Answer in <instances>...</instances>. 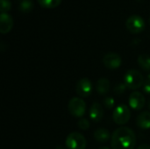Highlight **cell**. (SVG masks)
<instances>
[{"instance_id":"cell-14","label":"cell","mask_w":150,"mask_h":149,"mask_svg":"<svg viewBox=\"0 0 150 149\" xmlns=\"http://www.w3.org/2000/svg\"><path fill=\"white\" fill-rule=\"evenodd\" d=\"M94 138L97 141L104 143V142H106L110 140L111 133L105 128H98L94 133Z\"/></svg>"},{"instance_id":"cell-7","label":"cell","mask_w":150,"mask_h":149,"mask_svg":"<svg viewBox=\"0 0 150 149\" xmlns=\"http://www.w3.org/2000/svg\"><path fill=\"white\" fill-rule=\"evenodd\" d=\"M76 91L81 97H88L92 92V83L89 78H81L76 85Z\"/></svg>"},{"instance_id":"cell-9","label":"cell","mask_w":150,"mask_h":149,"mask_svg":"<svg viewBox=\"0 0 150 149\" xmlns=\"http://www.w3.org/2000/svg\"><path fill=\"white\" fill-rule=\"evenodd\" d=\"M104 65L109 69H116L121 65V57L116 53H108L103 58Z\"/></svg>"},{"instance_id":"cell-23","label":"cell","mask_w":150,"mask_h":149,"mask_svg":"<svg viewBox=\"0 0 150 149\" xmlns=\"http://www.w3.org/2000/svg\"><path fill=\"white\" fill-rule=\"evenodd\" d=\"M137 149H150V146L148 144H142Z\"/></svg>"},{"instance_id":"cell-6","label":"cell","mask_w":150,"mask_h":149,"mask_svg":"<svg viewBox=\"0 0 150 149\" xmlns=\"http://www.w3.org/2000/svg\"><path fill=\"white\" fill-rule=\"evenodd\" d=\"M126 26L127 30L132 33H140L145 28V21L143 18L138 15H132L130 16L127 22Z\"/></svg>"},{"instance_id":"cell-20","label":"cell","mask_w":150,"mask_h":149,"mask_svg":"<svg viewBox=\"0 0 150 149\" xmlns=\"http://www.w3.org/2000/svg\"><path fill=\"white\" fill-rule=\"evenodd\" d=\"M77 125H78V127L82 130H88L90 127V122L86 119H81L78 121Z\"/></svg>"},{"instance_id":"cell-5","label":"cell","mask_w":150,"mask_h":149,"mask_svg":"<svg viewBox=\"0 0 150 149\" xmlns=\"http://www.w3.org/2000/svg\"><path fill=\"white\" fill-rule=\"evenodd\" d=\"M68 110L72 116L76 118H81L85 113L86 104L80 97H73L68 104Z\"/></svg>"},{"instance_id":"cell-21","label":"cell","mask_w":150,"mask_h":149,"mask_svg":"<svg viewBox=\"0 0 150 149\" xmlns=\"http://www.w3.org/2000/svg\"><path fill=\"white\" fill-rule=\"evenodd\" d=\"M104 105L107 108V109H112L114 108V105H115V101L113 99V97H106L105 100H104Z\"/></svg>"},{"instance_id":"cell-1","label":"cell","mask_w":150,"mask_h":149,"mask_svg":"<svg viewBox=\"0 0 150 149\" xmlns=\"http://www.w3.org/2000/svg\"><path fill=\"white\" fill-rule=\"evenodd\" d=\"M136 144V137L134 131L122 126L116 129L112 135V149H134Z\"/></svg>"},{"instance_id":"cell-16","label":"cell","mask_w":150,"mask_h":149,"mask_svg":"<svg viewBox=\"0 0 150 149\" xmlns=\"http://www.w3.org/2000/svg\"><path fill=\"white\" fill-rule=\"evenodd\" d=\"M38 3L44 8H55L59 6L62 3V0H37Z\"/></svg>"},{"instance_id":"cell-13","label":"cell","mask_w":150,"mask_h":149,"mask_svg":"<svg viewBox=\"0 0 150 149\" xmlns=\"http://www.w3.org/2000/svg\"><path fill=\"white\" fill-rule=\"evenodd\" d=\"M110 88H111L110 81L105 77H102L97 82L96 90H97L98 93L100 94V95L107 94L109 92V90H110Z\"/></svg>"},{"instance_id":"cell-10","label":"cell","mask_w":150,"mask_h":149,"mask_svg":"<svg viewBox=\"0 0 150 149\" xmlns=\"http://www.w3.org/2000/svg\"><path fill=\"white\" fill-rule=\"evenodd\" d=\"M13 27V19L8 13H1L0 15V32L3 34L8 33Z\"/></svg>"},{"instance_id":"cell-25","label":"cell","mask_w":150,"mask_h":149,"mask_svg":"<svg viewBox=\"0 0 150 149\" xmlns=\"http://www.w3.org/2000/svg\"><path fill=\"white\" fill-rule=\"evenodd\" d=\"M56 149H62V147H57Z\"/></svg>"},{"instance_id":"cell-11","label":"cell","mask_w":150,"mask_h":149,"mask_svg":"<svg viewBox=\"0 0 150 149\" xmlns=\"http://www.w3.org/2000/svg\"><path fill=\"white\" fill-rule=\"evenodd\" d=\"M90 118L93 122H100L104 117V109L98 103H93L90 108Z\"/></svg>"},{"instance_id":"cell-28","label":"cell","mask_w":150,"mask_h":149,"mask_svg":"<svg viewBox=\"0 0 150 149\" xmlns=\"http://www.w3.org/2000/svg\"><path fill=\"white\" fill-rule=\"evenodd\" d=\"M21 1H24V0H21Z\"/></svg>"},{"instance_id":"cell-2","label":"cell","mask_w":150,"mask_h":149,"mask_svg":"<svg viewBox=\"0 0 150 149\" xmlns=\"http://www.w3.org/2000/svg\"><path fill=\"white\" fill-rule=\"evenodd\" d=\"M144 78L142 74L137 69L128 70L124 76V83L129 90H137L143 86Z\"/></svg>"},{"instance_id":"cell-18","label":"cell","mask_w":150,"mask_h":149,"mask_svg":"<svg viewBox=\"0 0 150 149\" xmlns=\"http://www.w3.org/2000/svg\"><path fill=\"white\" fill-rule=\"evenodd\" d=\"M11 7V4L9 0H0L1 13H7V11H10Z\"/></svg>"},{"instance_id":"cell-22","label":"cell","mask_w":150,"mask_h":149,"mask_svg":"<svg viewBox=\"0 0 150 149\" xmlns=\"http://www.w3.org/2000/svg\"><path fill=\"white\" fill-rule=\"evenodd\" d=\"M142 90L146 94H149L150 95V74L148 76L147 80L144 82L143 86H142Z\"/></svg>"},{"instance_id":"cell-4","label":"cell","mask_w":150,"mask_h":149,"mask_svg":"<svg viewBox=\"0 0 150 149\" xmlns=\"http://www.w3.org/2000/svg\"><path fill=\"white\" fill-rule=\"evenodd\" d=\"M131 118V112L126 105H120L114 110L112 113V119L117 125L127 124Z\"/></svg>"},{"instance_id":"cell-3","label":"cell","mask_w":150,"mask_h":149,"mask_svg":"<svg viewBox=\"0 0 150 149\" xmlns=\"http://www.w3.org/2000/svg\"><path fill=\"white\" fill-rule=\"evenodd\" d=\"M65 145L67 149H85L86 139L80 133L74 132L67 136Z\"/></svg>"},{"instance_id":"cell-26","label":"cell","mask_w":150,"mask_h":149,"mask_svg":"<svg viewBox=\"0 0 150 149\" xmlns=\"http://www.w3.org/2000/svg\"><path fill=\"white\" fill-rule=\"evenodd\" d=\"M149 109H150V100H149Z\"/></svg>"},{"instance_id":"cell-24","label":"cell","mask_w":150,"mask_h":149,"mask_svg":"<svg viewBox=\"0 0 150 149\" xmlns=\"http://www.w3.org/2000/svg\"><path fill=\"white\" fill-rule=\"evenodd\" d=\"M99 149H111V148H107V147H102V148H100Z\"/></svg>"},{"instance_id":"cell-12","label":"cell","mask_w":150,"mask_h":149,"mask_svg":"<svg viewBox=\"0 0 150 149\" xmlns=\"http://www.w3.org/2000/svg\"><path fill=\"white\" fill-rule=\"evenodd\" d=\"M136 124L138 127L141 129H149L150 128V112H142L136 119Z\"/></svg>"},{"instance_id":"cell-15","label":"cell","mask_w":150,"mask_h":149,"mask_svg":"<svg viewBox=\"0 0 150 149\" xmlns=\"http://www.w3.org/2000/svg\"><path fill=\"white\" fill-rule=\"evenodd\" d=\"M138 64L144 71H150V56L148 54H141L138 57Z\"/></svg>"},{"instance_id":"cell-19","label":"cell","mask_w":150,"mask_h":149,"mask_svg":"<svg viewBox=\"0 0 150 149\" xmlns=\"http://www.w3.org/2000/svg\"><path fill=\"white\" fill-rule=\"evenodd\" d=\"M127 85L124 83H118L115 87H114V92L116 94H123L125 92V90H127Z\"/></svg>"},{"instance_id":"cell-27","label":"cell","mask_w":150,"mask_h":149,"mask_svg":"<svg viewBox=\"0 0 150 149\" xmlns=\"http://www.w3.org/2000/svg\"><path fill=\"white\" fill-rule=\"evenodd\" d=\"M149 25H150V17H149Z\"/></svg>"},{"instance_id":"cell-17","label":"cell","mask_w":150,"mask_h":149,"mask_svg":"<svg viewBox=\"0 0 150 149\" xmlns=\"http://www.w3.org/2000/svg\"><path fill=\"white\" fill-rule=\"evenodd\" d=\"M18 9L23 13L30 12L33 9V4L32 0H24V1H21V3L19 4Z\"/></svg>"},{"instance_id":"cell-8","label":"cell","mask_w":150,"mask_h":149,"mask_svg":"<svg viewBox=\"0 0 150 149\" xmlns=\"http://www.w3.org/2000/svg\"><path fill=\"white\" fill-rule=\"evenodd\" d=\"M128 104L132 109L135 111H140L145 106L146 99L141 92L134 91L131 93L129 99H128Z\"/></svg>"}]
</instances>
